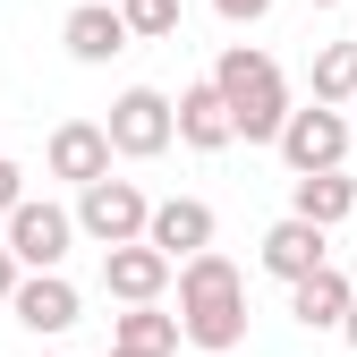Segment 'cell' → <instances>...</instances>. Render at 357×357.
<instances>
[{
  "label": "cell",
  "instance_id": "24",
  "mask_svg": "<svg viewBox=\"0 0 357 357\" xmlns=\"http://www.w3.org/2000/svg\"><path fill=\"white\" fill-rule=\"evenodd\" d=\"M306 9H340V0H306Z\"/></svg>",
  "mask_w": 357,
  "mask_h": 357
},
{
  "label": "cell",
  "instance_id": "17",
  "mask_svg": "<svg viewBox=\"0 0 357 357\" xmlns=\"http://www.w3.org/2000/svg\"><path fill=\"white\" fill-rule=\"evenodd\" d=\"M306 85H315V102L349 111V94H357V34H349V43H324L315 68H306Z\"/></svg>",
  "mask_w": 357,
  "mask_h": 357
},
{
  "label": "cell",
  "instance_id": "18",
  "mask_svg": "<svg viewBox=\"0 0 357 357\" xmlns=\"http://www.w3.org/2000/svg\"><path fill=\"white\" fill-rule=\"evenodd\" d=\"M119 17H128L137 43H170L178 34V0H119Z\"/></svg>",
  "mask_w": 357,
  "mask_h": 357
},
{
  "label": "cell",
  "instance_id": "10",
  "mask_svg": "<svg viewBox=\"0 0 357 357\" xmlns=\"http://www.w3.org/2000/svg\"><path fill=\"white\" fill-rule=\"evenodd\" d=\"M102 289H111L119 306L162 298V289H170V255H162V247H145V238H119V247H102Z\"/></svg>",
  "mask_w": 357,
  "mask_h": 357
},
{
  "label": "cell",
  "instance_id": "8",
  "mask_svg": "<svg viewBox=\"0 0 357 357\" xmlns=\"http://www.w3.org/2000/svg\"><path fill=\"white\" fill-rule=\"evenodd\" d=\"M60 43H68V60L77 68H111L128 43V17H119V0H85V9H68V26H60Z\"/></svg>",
  "mask_w": 357,
  "mask_h": 357
},
{
  "label": "cell",
  "instance_id": "2",
  "mask_svg": "<svg viewBox=\"0 0 357 357\" xmlns=\"http://www.w3.org/2000/svg\"><path fill=\"white\" fill-rule=\"evenodd\" d=\"M0 221H9V238H0V247L17 255V273H60L68 247H77V213L52 204V196H17Z\"/></svg>",
  "mask_w": 357,
  "mask_h": 357
},
{
  "label": "cell",
  "instance_id": "16",
  "mask_svg": "<svg viewBox=\"0 0 357 357\" xmlns=\"http://www.w3.org/2000/svg\"><path fill=\"white\" fill-rule=\"evenodd\" d=\"M111 340H119V349H153V357H170V349H178V315H162V298H137L128 315H111Z\"/></svg>",
  "mask_w": 357,
  "mask_h": 357
},
{
  "label": "cell",
  "instance_id": "19",
  "mask_svg": "<svg viewBox=\"0 0 357 357\" xmlns=\"http://www.w3.org/2000/svg\"><path fill=\"white\" fill-rule=\"evenodd\" d=\"M213 9L230 17V26H264V17H273V0H213Z\"/></svg>",
  "mask_w": 357,
  "mask_h": 357
},
{
  "label": "cell",
  "instance_id": "20",
  "mask_svg": "<svg viewBox=\"0 0 357 357\" xmlns=\"http://www.w3.org/2000/svg\"><path fill=\"white\" fill-rule=\"evenodd\" d=\"M17 196H26V170H17V162H9V153H0V213H9V204H17Z\"/></svg>",
  "mask_w": 357,
  "mask_h": 357
},
{
  "label": "cell",
  "instance_id": "4",
  "mask_svg": "<svg viewBox=\"0 0 357 357\" xmlns=\"http://www.w3.org/2000/svg\"><path fill=\"white\" fill-rule=\"evenodd\" d=\"M349 137H357V128H349V111H332V102H289V119H281V162L289 170H340L349 162Z\"/></svg>",
  "mask_w": 357,
  "mask_h": 357
},
{
  "label": "cell",
  "instance_id": "22",
  "mask_svg": "<svg viewBox=\"0 0 357 357\" xmlns=\"http://www.w3.org/2000/svg\"><path fill=\"white\" fill-rule=\"evenodd\" d=\"M340 340L357 349V289H349V306H340Z\"/></svg>",
  "mask_w": 357,
  "mask_h": 357
},
{
  "label": "cell",
  "instance_id": "3",
  "mask_svg": "<svg viewBox=\"0 0 357 357\" xmlns=\"http://www.w3.org/2000/svg\"><path fill=\"white\" fill-rule=\"evenodd\" d=\"M145 213L153 196L137 188V178H85L77 188V238H94V247H119V238H145Z\"/></svg>",
  "mask_w": 357,
  "mask_h": 357
},
{
  "label": "cell",
  "instance_id": "15",
  "mask_svg": "<svg viewBox=\"0 0 357 357\" xmlns=\"http://www.w3.org/2000/svg\"><path fill=\"white\" fill-rule=\"evenodd\" d=\"M289 213L340 230V221L357 213V178H349V170H298V178H289Z\"/></svg>",
  "mask_w": 357,
  "mask_h": 357
},
{
  "label": "cell",
  "instance_id": "12",
  "mask_svg": "<svg viewBox=\"0 0 357 357\" xmlns=\"http://www.w3.org/2000/svg\"><path fill=\"white\" fill-rule=\"evenodd\" d=\"M43 162H52V178H68V188L102 178V170H111V137H102V119H60Z\"/></svg>",
  "mask_w": 357,
  "mask_h": 357
},
{
  "label": "cell",
  "instance_id": "9",
  "mask_svg": "<svg viewBox=\"0 0 357 357\" xmlns=\"http://www.w3.org/2000/svg\"><path fill=\"white\" fill-rule=\"evenodd\" d=\"M315 264H332V230H324V221L281 213L273 230H264V273H273V281H298V273H315Z\"/></svg>",
  "mask_w": 357,
  "mask_h": 357
},
{
  "label": "cell",
  "instance_id": "21",
  "mask_svg": "<svg viewBox=\"0 0 357 357\" xmlns=\"http://www.w3.org/2000/svg\"><path fill=\"white\" fill-rule=\"evenodd\" d=\"M9 289H17V255L0 247V306H9Z\"/></svg>",
  "mask_w": 357,
  "mask_h": 357
},
{
  "label": "cell",
  "instance_id": "6",
  "mask_svg": "<svg viewBox=\"0 0 357 357\" xmlns=\"http://www.w3.org/2000/svg\"><path fill=\"white\" fill-rule=\"evenodd\" d=\"M170 145H188V153H221V145H238V128H230V102H221V85H188V94L170 102Z\"/></svg>",
  "mask_w": 357,
  "mask_h": 357
},
{
  "label": "cell",
  "instance_id": "5",
  "mask_svg": "<svg viewBox=\"0 0 357 357\" xmlns=\"http://www.w3.org/2000/svg\"><path fill=\"white\" fill-rule=\"evenodd\" d=\"M102 137H111L119 162H153V153H170V94H162V85H128V94L111 102V119H102Z\"/></svg>",
  "mask_w": 357,
  "mask_h": 357
},
{
  "label": "cell",
  "instance_id": "14",
  "mask_svg": "<svg viewBox=\"0 0 357 357\" xmlns=\"http://www.w3.org/2000/svg\"><path fill=\"white\" fill-rule=\"evenodd\" d=\"M349 273H340V264H315V273H298L289 281V315L306 324V332H340V306H349Z\"/></svg>",
  "mask_w": 357,
  "mask_h": 357
},
{
  "label": "cell",
  "instance_id": "11",
  "mask_svg": "<svg viewBox=\"0 0 357 357\" xmlns=\"http://www.w3.org/2000/svg\"><path fill=\"white\" fill-rule=\"evenodd\" d=\"M9 315H17L26 332H68V324H77V281H68V273H17Z\"/></svg>",
  "mask_w": 357,
  "mask_h": 357
},
{
  "label": "cell",
  "instance_id": "13",
  "mask_svg": "<svg viewBox=\"0 0 357 357\" xmlns=\"http://www.w3.org/2000/svg\"><path fill=\"white\" fill-rule=\"evenodd\" d=\"M145 247H162L170 264L196 255V247H213V204H204V196H170V204H153V213H145Z\"/></svg>",
  "mask_w": 357,
  "mask_h": 357
},
{
  "label": "cell",
  "instance_id": "1",
  "mask_svg": "<svg viewBox=\"0 0 357 357\" xmlns=\"http://www.w3.org/2000/svg\"><path fill=\"white\" fill-rule=\"evenodd\" d=\"M213 85H221V102H230V128L247 145H273L281 137V119H289V77L273 52H255V43H230V52L213 60Z\"/></svg>",
  "mask_w": 357,
  "mask_h": 357
},
{
  "label": "cell",
  "instance_id": "23",
  "mask_svg": "<svg viewBox=\"0 0 357 357\" xmlns=\"http://www.w3.org/2000/svg\"><path fill=\"white\" fill-rule=\"evenodd\" d=\"M111 357H153V349H119V340H111Z\"/></svg>",
  "mask_w": 357,
  "mask_h": 357
},
{
  "label": "cell",
  "instance_id": "25",
  "mask_svg": "<svg viewBox=\"0 0 357 357\" xmlns=\"http://www.w3.org/2000/svg\"><path fill=\"white\" fill-rule=\"evenodd\" d=\"M349 111H357V94H349Z\"/></svg>",
  "mask_w": 357,
  "mask_h": 357
},
{
  "label": "cell",
  "instance_id": "7",
  "mask_svg": "<svg viewBox=\"0 0 357 357\" xmlns=\"http://www.w3.org/2000/svg\"><path fill=\"white\" fill-rule=\"evenodd\" d=\"M178 340L230 357L247 340V289H221V298H178Z\"/></svg>",
  "mask_w": 357,
  "mask_h": 357
}]
</instances>
